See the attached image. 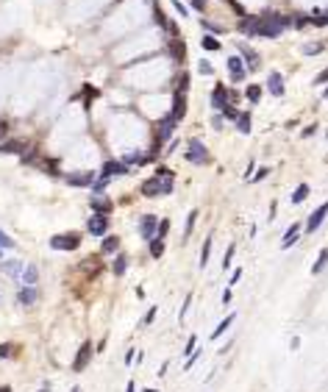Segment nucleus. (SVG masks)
<instances>
[{"mask_svg": "<svg viewBox=\"0 0 328 392\" xmlns=\"http://www.w3.org/2000/svg\"><path fill=\"white\" fill-rule=\"evenodd\" d=\"M73 392H81V389H78V387H73Z\"/></svg>", "mask_w": 328, "mask_h": 392, "instance_id": "nucleus-56", "label": "nucleus"}, {"mask_svg": "<svg viewBox=\"0 0 328 392\" xmlns=\"http://www.w3.org/2000/svg\"><path fill=\"white\" fill-rule=\"evenodd\" d=\"M234 317H236V314H234V312H231V314H228V317H225V320H220L217 331H212V340H220V337H223V334H225V331H228V328H231V323H234Z\"/></svg>", "mask_w": 328, "mask_h": 392, "instance_id": "nucleus-23", "label": "nucleus"}, {"mask_svg": "<svg viewBox=\"0 0 328 392\" xmlns=\"http://www.w3.org/2000/svg\"><path fill=\"white\" fill-rule=\"evenodd\" d=\"M187 114V100H184L181 92H175V98H172V111L167 117H170L172 123H181V117Z\"/></svg>", "mask_w": 328, "mask_h": 392, "instance_id": "nucleus-6", "label": "nucleus"}, {"mask_svg": "<svg viewBox=\"0 0 328 392\" xmlns=\"http://www.w3.org/2000/svg\"><path fill=\"white\" fill-rule=\"evenodd\" d=\"M245 98L250 100V103H259V100H261V89L256 86V84H250V86L245 89Z\"/></svg>", "mask_w": 328, "mask_h": 392, "instance_id": "nucleus-29", "label": "nucleus"}, {"mask_svg": "<svg viewBox=\"0 0 328 392\" xmlns=\"http://www.w3.org/2000/svg\"><path fill=\"white\" fill-rule=\"evenodd\" d=\"M147 242H151V256H153V259H162V253H164V239L153 236V239H147Z\"/></svg>", "mask_w": 328, "mask_h": 392, "instance_id": "nucleus-24", "label": "nucleus"}, {"mask_svg": "<svg viewBox=\"0 0 328 392\" xmlns=\"http://www.w3.org/2000/svg\"><path fill=\"white\" fill-rule=\"evenodd\" d=\"M86 228H89V234H95V236L106 234V228H109V217H106V215H92V217H89V223H86Z\"/></svg>", "mask_w": 328, "mask_h": 392, "instance_id": "nucleus-5", "label": "nucleus"}, {"mask_svg": "<svg viewBox=\"0 0 328 392\" xmlns=\"http://www.w3.org/2000/svg\"><path fill=\"white\" fill-rule=\"evenodd\" d=\"M92 209H95V215H109L111 203L103 198V195H95V198H92Z\"/></svg>", "mask_w": 328, "mask_h": 392, "instance_id": "nucleus-21", "label": "nucleus"}, {"mask_svg": "<svg viewBox=\"0 0 328 392\" xmlns=\"http://www.w3.org/2000/svg\"><path fill=\"white\" fill-rule=\"evenodd\" d=\"M225 64H228V73H231V78H234V81H242V78H245V62H242L240 56H231Z\"/></svg>", "mask_w": 328, "mask_h": 392, "instance_id": "nucleus-9", "label": "nucleus"}, {"mask_svg": "<svg viewBox=\"0 0 328 392\" xmlns=\"http://www.w3.org/2000/svg\"><path fill=\"white\" fill-rule=\"evenodd\" d=\"M142 392H156V389H142Z\"/></svg>", "mask_w": 328, "mask_h": 392, "instance_id": "nucleus-55", "label": "nucleus"}, {"mask_svg": "<svg viewBox=\"0 0 328 392\" xmlns=\"http://www.w3.org/2000/svg\"><path fill=\"white\" fill-rule=\"evenodd\" d=\"M125 267H128V259H125V253H120V256L114 259V264H111V270H114V276H123Z\"/></svg>", "mask_w": 328, "mask_h": 392, "instance_id": "nucleus-27", "label": "nucleus"}, {"mask_svg": "<svg viewBox=\"0 0 328 392\" xmlns=\"http://www.w3.org/2000/svg\"><path fill=\"white\" fill-rule=\"evenodd\" d=\"M303 53H306V56H314V53H323V42H317V45H306V47H303Z\"/></svg>", "mask_w": 328, "mask_h": 392, "instance_id": "nucleus-38", "label": "nucleus"}, {"mask_svg": "<svg viewBox=\"0 0 328 392\" xmlns=\"http://www.w3.org/2000/svg\"><path fill=\"white\" fill-rule=\"evenodd\" d=\"M267 175H270V170H267V167H261L259 173H256V175H250V178H253V181H261V178H267ZM250 178H248V181H250Z\"/></svg>", "mask_w": 328, "mask_h": 392, "instance_id": "nucleus-45", "label": "nucleus"}, {"mask_svg": "<svg viewBox=\"0 0 328 392\" xmlns=\"http://www.w3.org/2000/svg\"><path fill=\"white\" fill-rule=\"evenodd\" d=\"M212 126L214 128H223V117H212Z\"/></svg>", "mask_w": 328, "mask_h": 392, "instance_id": "nucleus-48", "label": "nucleus"}, {"mask_svg": "<svg viewBox=\"0 0 328 392\" xmlns=\"http://www.w3.org/2000/svg\"><path fill=\"white\" fill-rule=\"evenodd\" d=\"M175 126H178V123H172L170 117H164V120L159 123V136H156V145H164V142L172 136V128H175Z\"/></svg>", "mask_w": 328, "mask_h": 392, "instance_id": "nucleus-12", "label": "nucleus"}, {"mask_svg": "<svg viewBox=\"0 0 328 392\" xmlns=\"http://www.w3.org/2000/svg\"><path fill=\"white\" fill-rule=\"evenodd\" d=\"M37 298H39L37 287H22V289H20V304H22V306H31V304H37Z\"/></svg>", "mask_w": 328, "mask_h": 392, "instance_id": "nucleus-18", "label": "nucleus"}, {"mask_svg": "<svg viewBox=\"0 0 328 392\" xmlns=\"http://www.w3.org/2000/svg\"><path fill=\"white\" fill-rule=\"evenodd\" d=\"M289 25V20L284 17H248L240 22V31L245 37H264V39H276L281 37V31Z\"/></svg>", "mask_w": 328, "mask_h": 392, "instance_id": "nucleus-1", "label": "nucleus"}, {"mask_svg": "<svg viewBox=\"0 0 328 392\" xmlns=\"http://www.w3.org/2000/svg\"><path fill=\"white\" fill-rule=\"evenodd\" d=\"M134 353L136 350H128V353H125V365H134Z\"/></svg>", "mask_w": 328, "mask_h": 392, "instance_id": "nucleus-47", "label": "nucleus"}, {"mask_svg": "<svg viewBox=\"0 0 328 392\" xmlns=\"http://www.w3.org/2000/svg\"><path fill=\"white\" fill-rule=\"evenodd\" d=\"M167 231H170V220H159V225H156V236H159V239H164Z\"/></svg>", "mask_w": 328, "mask_h": 392, "instance_id": "nucleus-34", "label": "nucleus"}, {"mask_svg": "<svg viewBox=\"0 0 328 392\" xmlns=\"http://www.w3.org/2000/svg\"><path fill=\"white\" fill-rule=\"evenodd\" d=\"M125 392H134V381H128V387H125Z\"/></svg>", "mask_w": 328, "mask_h": 392, "instance_id": "nucleus-52", "label": "nucleus"}, {"mask_svg": "<svg viewBox=\"0 0 328 392\" xmlns=\"http://www.w3.org/2000/svg\"><path fill=\"white\" fill-rule=\"evenodd\" d=\"M250 126H253L250 111H240V114H236V128H240V134H250Z\"/></svg>", "mask_w": 328, "mask_h": 392, "instance_id": "nucleus-22", "label": "nucleus"}, {"mask_svg": "<svg viewBox=\"0 0 328 392\" xmlns=\"http://www.w3.org/2000/svg\"><path fill=\"white\" fill-rule=\"evenodd\" d=\"M125 173H128V167L120 164V162H106L103 170H100V175H103V178H114V175H125Z\"/></svg>", "mask_w": 328, "mask_h": 392, "instance_id": "nucleus-14", "label": "nucleus"}, {"mask_svg": "<svg viewBox=\"0 0 328 392\" xmlns=\"http://www.w3.org/2000/svg\"><path fill=\"white\" fill-rule=\"evenodd\" d=\"M89 359H92V342H83V345L78 348V353H75V359H73V370L75 373L86 370Z\"/></svg>", "mask_w": 328, "mask_h": 392, "instance_id": "nucleus-4", "label": "nucleus"}, {"mask_svg": "<svg viewBox=\"0 0 328 392\" xmlns=\"http://www.w3.org/2000/svg\"><path fill=\"white\" fill-rule=\"evenodd\" d=\"M208 256H212V239H206L203 251H200V267H206V264H208Z\"/></svg>", "mask_w": 328, "mask_h": 392, "instance_id": "nucleus-32", "label": "nucleus"}, {"mask_svg": "<svg viewBox=\"0 0 328 392\" xmlns=\"http://www.w3.org/2000/svg\"><path fill=\"white\" fill-rule=\"evenodd\" d=\"M0 392H11V387H0Z\"/></svg>", "mask_w": 328, "mask_h": 392, "instance_id": "nucleus-54", "label": "nucleus"}, {"mask_svg": "<svg viewBox=\"0 0 328 392\" xmlns=\"http://www.w3.org/2000/svg\"><path fill=\"white\" fill-rule=\"evenodd\" d=\"M297 236H301V225H289V228H287V234H284V242H281V248H284V251L295 245V242H297Z\"/></svg>", "mask_w": 328, "mask_h": 392, "instance_id": "nucleus-19", "label": "nucleus"}, {"mask_svg": "<svg viewBox=\"0 0 328 392\" xmlns=\"http://www.w3.org/2000/svg\"><path fill=\"white\" fill-rule=\"evenodd\" d=\"M156 225H159V217H153V215L142 217V223H139V234L145 236V239H153V236H156Z\"/></svg>", "mask_w": 328, "mask_h": 392, "instance_id": "nucleus-7", "label": "nucleus"}, {"mask_svg": "<svg viewBox=\"0 0 328 392\" xmlns=\"http://www.w3.org/2000/svg\"><path fill=\"white\" fill-rule=\"evenodd\" d=\"M0 248H14V239L9 234H3V231H0Z\"/></svg>", "mask_w": 328, "mask_h": 392, "instance_id": "nucleus-41", "label": "nucleus"}, {"mask_svg": "<svg viewBox=\"0 0 328 392\" xmlns=\"http://www.w3.org/2000/svg\"><path fill=\"white\" fill-rule=\"evenodd\" d=\"M39 392H50V387H47V384H45V387H42V389H39Z\"/></svg>", "mask_w": 328, "mask_h": 392, "instance_id": "nucleus-53", "label": "nucleus"}, {"mask_svg": "<svg viewBox=\"0 0 328 392\" xmlns=\"http://www.w3.org/2000/svg\"><path fill=\"white\" fill-rule=\"evenodd\" d=\"M325 259H328V253H325V251H320V256H317V261H314V267H312L314 276H320V273L325 270Z\"/></svg>", "mask_w": 328, "mask_h": 392, "instance_id": "nucleus-31", "label": "nucleus"}, {"mask_svg": "<svg viewBox=\"0 0 328 392\" xmlns=\"http://www.w3.org/2000/svg\"><path fill=\"white\" fill-rule=\"evenodd\" d=\"M0 251H3V248H0Z\"/></svg>", "mask_w": 328, "mask_h": 392, "instance_id": "nucleus-57", "label": "nucleus"}, {"mask_svg": "<svg viewBox=\"0 0 328 392\" xmlns=\"http://www.w3.org/2000/svg\"><path fill=\"white\" fill-rule=\"evenodd\" d=\"M225 103H228V86H217V89L212 92V106L220 111Z\"/></svg>", "mask_w": 328, "mask_h": 392, "instance_id": "nucleus-15", "label": "nucleus"}, {"mask_svg": "<svg viewBox=\"0 0 328 392\" xmlns=\"http://www.w3.org/2000/svg\"><path fill=\"white\" fill-rule=\"evenodd\" d=\"M200 45H203V50H220V42L214 37H203V42H200Z\"/></svg>", "mask_w": 328, "mask_h": 392, "instance_id": "nucleus-35", "label": "nucleus"}, {"mask_svg": "<svg viewBox=\"0 0 328 392\" xmlns=\"http://www.w3.org/2000/svg\"><path fill=\"white\" fill-rule=\"evenodd\" d=\"M195 220H198V209H195V212H189V220H187V236L192 234V228H195Z\"/></svg>", "mask_w": 328, "mask_h": 392, "instance_id": "nucleus-39", "label": "nucleus"}, {"mask_svg": "<svg viewBox=\"0 0 328 392\" xmlns=\"http://www.w3.org/2000/svg\"><path fill=\"white\" fill-rule=\"evenodd\" d=\"M0 270H3L6 276H11V278H20V273H22V261H17V259L3 261V264H0Z\"/></svg>", "mask_w": 328, "mask_h": 392, "instance_id": "nucleus-17", "label": "nucleus"}, {"mask_svg": "<svg viewBox=\"0 0 328 392\" xmlns=\"http://www.w3.org/2000/svg\"><path fill=\"white\" fill-rule=\"evenodd\" d=\"M67 184H73V187H89V184H95V173H78V175H67L64 178Z\"/></svg>", "mask_w": 328, "mask_h": 392, "instance_id": "nucleus-16", "label": "nucleus"}, {"mask_svg": "<svg viewBox=\"0 0 328 392\" xmlns=\"http://www.w3.org/2000/svg\"><path fill=\"white\" fill-rule=\"evenodd\" d=\"M189 304H192V292H189L187 298H184V306H181V312H178V320H184V317H187V312H189Z\"/></svg>", "mask_w": 328, "mask_h": 392, "instance_id": "nucleus-37", "label": "nucleus"}, {"mask_svg": "<svg viewBox=\"0 0 328 392\" xmlns=\"http://www.w3.org/2000/svg\"><path fill=\"white\" fill-rule=\"evenodd\" d=\"M6 131H9V126H6L3 120H0V139H3V136H6Z\"/></svg>", "mask_w": 328, "mask_h": 392, "instance_id": "nucleus-50", "label": "nucleus"}, {"mask_svg": "<svg viewBox=\"0 0 328 392\" xmlns=\"http://www.w3.org/2000/svg\"><path fill=\"white\" fill-rule=\"evenodd\" d=\"M172 6H175V11H178V14H181V17H189V9H187V6L181 3V0H172Z\"/></svg>", "mask_w": 328, "mask_h": 392, "instance_id": "nucleus-42", "label": "nucleus"}, {"mask_svg": "<svg viewBox=\"0 0 328 392\" xmlns=\"http://www.w3.org/2000/svg\"><path fill=\"white\" fill-rule=\"evenodd\" d=\"M306 198H309V184H301V187L292 192V203H303Z\"/></svg>", "mask_w": 328, "mask_h": 392, "instance_id": "nucleus-26", "label": "nucleus"}, {"mask_svg": "<svg viewBox=\"0 0 328 392\" xmlns=\"http://www.w3.org/2000/svg\"><path fill=\"white\" fill-rule=\"evenodd\" d=\"M223 304H225V306L231 304V289H225V292H223Z\"/></svg>", "mask_w": 328, "mask_h": 392, "instance_id": "nucleus-49", "label": "nucleus"}, {"mask_svg": "<svg viewBox=\"0 0 328 392\" xmlns=\"http://www.w3.org/2000/svg\"><path fill=\"white\" fill-rule=\"evenodd\" d=\"M195 348H198V340H195V337H189V342H187V348H184V353L189 356V353H192Z\"/></svg>", "mask_w": 328, "mask_h": 392, "instance_id": "nucleus-44", "label": "nucleus"}, {"mask_svg": "<svg viewBox=\"0 0 328 392\" xmlns=\"http://www.w3.org/2000/svg\"><path fill=\"white\" fill-rule=\"evenodd\" d=\"M162 192V184H159V178H147L145 184H142V195L145 198H153V195Z\"/></svg>", "mask_w": 328, "mask_h": 392, "instance_id": "nucleus-20", "label": "nucleus"}, {"mask_svg": "<svg viewBox=\"0 0 328 392\" xmlns=\"http://www.w3.org/2000/svg\"><path fill=\"white\" fill-rule=\"evenodd\" d=\"M240 278H242V270H234V276H231V287H234V284L240 281Z\"/></svg>", "mask_w": 328, "mask_h": 392, "instance_id": "nucleus-46", "label": "nucleus"}, {"mask_svg": "<svg viewBox=\"0 0 328 392\" xmlns=\"http://www.w3.org/2000/svg\"><path fill=\"white\" fill-rule=\"evenodd\" d=\"M234 251H236V248H234V245H228V251H225V256H223V270H228V267H231V259H234Z\"/></svg>", "mask_w": 328, "mask_h": 392, "instance_id": "nucleus-36", "label": "nucleus"}, {"mask_svg": "<svg viewBox=\"0 0 328 392\" xmlns=\"http://www.w3.org/2000/svg\"><path fill=\"white\" fill-rule=\"evenodd\" d=\"M170 50H172V56H175L178 62H181V58L187 56V47H184L181 42H178V39H172V42H170Z\"/></svg>", "mask_w": 328, "mask_h": 392, "instance_id": "nucleus-30", "label": "nucleus"}, {"mask_svg": "<svg viewBox=\"0 0 328 392\" xmlns=\"http://www.w3.org/2000/svg\"><path fill=\"white\" fill-rule=\"evenodd\" d=\"M220 114H223V117H225V120H236V114H240V111H236V109H234V106H228V103H225V106H223V109H220Z\"/></svg>", "mask_w": 328, "mask_h": 392, "instance_id": "nucleus-33", "label": "nucleus"}, {"mask_svg": "<svg viewBox=\"0 0 328 392\" xmlns=\"http://www.w3.org/2000/svg\"><path fill=\"white\" fill-rule=\"evenodd\" d=\"M240 50H242V58L248 62V67H259V56H256L250 47H245V45H240Z\"/></svg>", "mask_w": 328, "mask_h": 392, "instance_id": "nucleus-25", "label": "nucleus"}, {"mask_svg": "<svg viewBox=\"0 0 328 392\" xmlns=\"http://www.w3.org/2000/svg\"><path fill=\"white\" fill-rule=\"evenodd\" d=\"M325 215H328V206H325V203H323V206H317V209L312 212V217H309V223H306V231H317L320 225H323Z\"/></svg>", "mask_w": 328, "mask_h": 392, "instance_id": "nucleus-10", "label": "nucleus"}, {"mask_svg": "<svg viewBox=\"0 0 328 392\" xmlns=\"http://www.w3.org/2000/svg\"><path fill=\"white\" fill-rule=\"evenodd\" d=\"M78 245H81V234H56V236H50L53 251H75Z\"/></svg>", "mask_w": 328, "mask_h": 392, "instance_id": "nucleus-2", "label": "nucleus"}, {"mask_svg": "<svg viewBox=\"0 0 328 392\" xmlns=\"http://www.w3.org/2000/svg\"><path fill=\"white\" fill-rule=\"evenodd\" d=\"M9 350H11L9 345H0V356H11V353H9Z\"/></svg>", "mask_w": 328, "mask_h": 392, "instance_id": "nucleus-51", "label": "nucleus"}, {"mask_svg": "<svg viewBox=\"0 0 328 392\" xmlns=\"http://www.w3.org/2000/svg\"><path fill=\"white\" fill-rule=\"evenodd\" d=\"M117 248H120V239H117V236H106L103 239V253H117Z\"/></svg>", "mask_w": 328, "mask_h": 392, "instance_id": "nucleus-28", "label": "nucleus"}, {"mask_svg": "<svg viewBox=\"0 0 328 392\" xmlns=\"http://www.w3.org/2000/svg\"><path fill=\"white\" fill-rule=\"evenodd\" d=\"M37 278H39L37 267H34V264H22V273H20L17 281H20L22 287H37Z\"/></svg>", "mask_w": 328, "mask_h": 392, "instance_id": "nucleus-8", "label": "nucleus"}, {"mask_svg": "<svg viewBox=\"0 0 328 392\" xmlns=\"http://www.w3.org/2000/svg\"><path fill=\"white\" fill-rule=\"evenodd\" d=\"M187 159L192 164H206L208 162V150H206V145L200 139H189V145H187Z\"/></svg>", "mask_w": 328, "mask_h": 392, "instance_id": "nucleus-3", "label": "nucleus"}, {"mask_svg": "<svg viewBox=\"0 0 328 392\" xmlns=\"http://www.w3.org/2000/svg\"><path fill=\"white\" fill-rule=\"evenodd\" d=\"M145 162H151V156H139V153L128 156V164H145Z\"/></svg>", "mask_w": 328, "mask_h": 392, "instance_id": "nucleus-40", "label": "nucleus"}, {"mask_svg": "<svg viewBox=\"0 0 328 392\" xmlns=\"http://www.w3.org/2000/svg\"><path fill=\"white\" fill-rule=\"evenodd\" d=\"M0 153H28V145L22 139H6L0 142Z\"/></svg>", "mask_w": 328, "mask_h": 392, "instance_id": "nucleus-13", "label": "nucleus"}, {"mask_svg": "<svg viewBox=\"0 0 328 392\" xmlns=\"http://www.w3.org/2000/svg\"><path fill=\"white\" fill-rule=\"evenodd\" d=\"M198 70H200V73H203V75H212V73H214V67H212V64H208V62H206V58H203V62H200V67H198Z\"/></svg>", "mask_w": 328, "mask_h": 392, "instance_id": "nucleus-43", "label": "nucleus"}, {"mask_svg": "<svg viewBox=\"0 0 328 392\" xmlns=\"http://www.w3.org/2000/svg\"><path fill=\"white\" fill-rule=\"evenodd\" d=\"M267 89H270V95L281 98V95H284V78H281V73H276V70H273V73L267 75Z\"/></svg>", "mask_w": 328, "mask_h": 392, "instance_id": "nucleus-11", "label": "nucleus"}]
</instances>
